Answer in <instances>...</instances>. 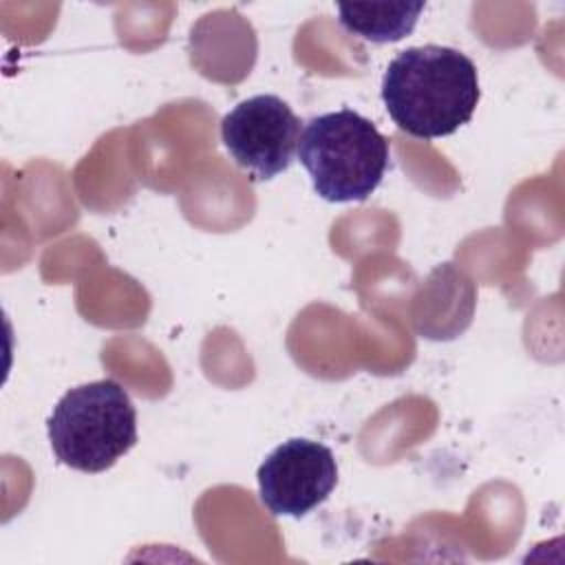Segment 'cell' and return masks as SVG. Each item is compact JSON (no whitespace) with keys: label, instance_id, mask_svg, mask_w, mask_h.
<instances>
[{"label":"cell","instance_id":"1","mask_svg":"<svg viewBox=\"0 0 565 565\" xmlns=\"http://www.w3.org/2000/svg\"><path fill=\"white\" fill-rule=\"evenodd\" d=\"M479 97L475 62L450 46L399 51L382 77V102L391 119L417 139L457 132L470 121Z\"/></svg>","mask_w":565,"mask_h":565},{"label":"cell","instance_id":"5","mask_svg":"<svg viewBox=\"0 0 565 565\" xmlns=\"http://www.w3.org/2000/svg\"><path fill=\"white\" fill-rule=\"evenodd\" d=\"M256 477L260 501L271 514L300 519L333 492L338 463L329 446L294 437L265 457Z\"/></svg>","mask_w":565,"mask_h":565},{"label":"cell","instance_id":"3","mask_svg":"<svg viewBox=\"0 0 565 565\" xmlns=\"http://www.w3.org/2000/svg\"><path fill=\"white\" fill-rule=\"evenodd\" d=\"M55 457L79 472H104L137 444V411L117 380L66 391L46 422Z\"/></svg>","mask_w":565,"mask_h":565},{"label":"cell","instance_id":"6","mask_svg":"<svg viewBox=\"0 0 565 565\" xmlns=\"http://www.w3.org/2000/svg\"><path fill=\"white\" fill-rule=\"evenodd\" d=\"M422 11L424 2L338 4V20L347 33L375 44H386L408 35Z\"/></svg>","mask_w":565,"mask_h":565},{"label":"cell","instance_id":"2","mask_svg":"<svg viewBox=\"0 0 565 565\" xmlns=\"http://www.w3.org/2000/svg\"><path fill=\"white\" fill-rule=\"evenodd\" d=\"M298 159L313 190L329 203L364 201L388 170V139L351 108L311 117L298 141Z\"/></svg>","mask_w":565,"mask_h":565},{"label":"cell","instance_id":"4","mask_svg":"<svg viewBox=\"0 0 565 565\" xmlns=\"http://www.w3.org/2000/svg\"><path fill=\"white\" fill-rule=\"evenodd\" d=\"M221 141L254 181H269L291 166L300 119L278 95H254L223 117Z\"/></svg>","mask_w":565,"mask_h":565}]
</instances>
